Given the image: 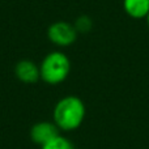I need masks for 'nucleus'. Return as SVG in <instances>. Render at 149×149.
Listing matches in <instances>:
<instances>
[{"label":"nucleus","instance_id":"nucleus-3","mask_svg":"<svg viewBox=\"0 0 149 149\" xmlns=\"http://www.w3.org/2000/svg\"><path fill=\"white\" fill-rule=\"evenodd\" d=\"M77 30L74 25L67 21H56L47 29V37L54 45L59 47H68L77 39Z\"/></svg>","mask_w":149,"mask_h":149},{"label":"nucleus","instance_id":"nucleus-8","mask_svg":"<svg viewBox=\"0 0 149 149\" xmlns=\"http://www.w3.org/2000/svg\"><path fill=\"white\" fill-rule=\"evenodd\" d=\"M74 28H76L77 33H88L92 29L93 22L88 16H80L76 21H74Z\"/></svg>","mask_w":149,"mask_h":149},{"label":"nucleus","instance_id":"nucleus-4","mask_svg":"<svg viewBox=\"0 0 149 149\" xmlns=\"http://www.w3.org/2000/svg\"><path fill=\"white\" fill-rule=\"evenodd\" d=\"M59 135V128L54 122H38L30 130V139L36 144L45 145Z\"/></svg>","mask_w":149,"mask_h":149},{"label":"nucleus","instance_id":"nucleus-9","mask_svg":"<svg viewBox=\"0 0 149 149\" xmlns=\"http://www.w3.org/2000/svg\"><path fill=\"white\" fill-rule=\"evenodd\" d=\"M145 20H147V24H148V26H149V15L147 16V18H145Z\"/></svg>","mask_w":149,"mask_h":149},{"label":"nucleus","instance_id":"nucleus-2","mask_svg":"<svg viewBox=\"0 0 149 149\" xmlns=\"http://www.w3.org/2000/svg\"><path fill=\"white\" fill-rule=\"evenodd\" d=\"M41 79L49 85H58L63 82L71 72V60L64 52H49L39 64Z\"/></svg>","mask_w":149,"mask_h":149},{"label":"nucleus","instance_id":"nucleus-5","mask_svg":"<svg viewBox=\"0 0 149 149\" xmlns=\"http://www.w3.org/2000/svg\"><path fill=\"white\" fill-rule=\"evenodd\" d=\"M15 74L21 82L25 84H34L41 79L39 65L33 60H20L15 67Z\"/></svg>","mask_w":149,"mask_h":149},{"label":"nucleus","instance_id":"nucleus-1","mask_svg":"<svg viewBox=\"0 0 149 149\" xmlns=\"http://www.w3.org/2000/svg\"><path fill=\"white\" fill-rule=\"evenodd\" d=\"M86 114L85 103L77 95H65L54 107V123L59 131H74L82 124Z\"/></svg>","mask_w":149,"mask_h":149},{"label":"nucleus","instance_id":"nucleus-6","mask_svg":"<svg viewBox=\"0 0 149 149\" xmlns=\"http://www.w3.org/2000/svg\"><path fill=\"white\" fill-rule=\"evenodd\" d=\"M123 9L131 18L140 20L149 15V0H123Z\"/></svg>","mask_w":149,"mask_h":149},{"label":"nucleus","instance_id":"nucleus-7","mask_svg":"<svg viewBox=\"0 0 149 149\" xmlns=\"http://www.w3.org/2000/svg\"><path fill=\"white\" fill-rule=\"evenodd\" d=\"M41 149H74V148H73V144L67 137L62 136V135H58L56 137H54L49 143L42 145Z\"/></svg>","mask_w":149,"mask_h":149}]
</instances>
